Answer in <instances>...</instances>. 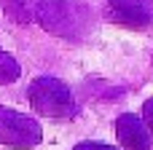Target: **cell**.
<instances>
[{"instance_id": "6da1fadb", "label": "cell", "mask_w": 153, "mask_h": 150, "mask_svg": "<svg viewBox=\"0 0 153 150\" xmlns=\"http://www.w3.org/2000/svg\"><path fill=\"white\" fill-rule=\"evenodd\" d=\"M38 140H40V132H38V126L30 118L0 107V142H8V145H32Z\"/></svg>"}, {"instance_id": "7a4b0ae2", "label": "cell", "mask_w": 153, "mask_h": 150, "mask_svg": "<svg viewBox=\"0 0 153 150\" xmlns=\"http://www.w3.org/2000/svg\"><path fill=\"white\" fill-rule=\"evenodd\" d=\"M118 140L126 150H151V134L134 115L118 118Z\"/></svg>"}, {"instance_id": "3957f363", "label": "cell", "mask_w": 153, "mask_h": 150, "mask_svg": "<svg viewBox=\"0 0 153 150\" xmlns=\"http://www.w3.org/2000/svg\"><path fill=\"white\" fill-rule=\"evenodd\" d=\"M16 75H19V67L8 59L5 54H0V81L5 83V81H13Z\"/></svg>"}, {"instance_id": "277c9868", "label": "cell", "mask_w": 153, "mask_h": 150, "mask_svg": "<svg viewBox=\"0 0 153 150\" xmlns=\"http://www.w3.org/2000/svg\"><path fill=\"white\" fill-rule=\"evenodd\" d=\"M75 150H116V148H110V145H100V142H81Z\"/></svg>"}, {"instance_id": "5b68a950", "label": "cell", "mask_w": 153, "mask_h": 150, "mask_svg": "<svg viewBox=\"0 0 153 150\" xmlns=\"http://www.w3.org/2000/svg\"><path fill=\"white\" fill-rule=\"evenodd\" d=\"M145 121H148V126H151V132H153V99L145 102Z\"/></svg>"}]
</instances>
